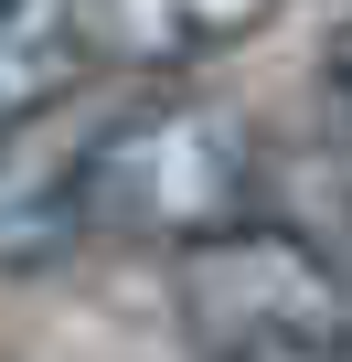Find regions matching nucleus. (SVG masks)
Returning a JSON list of instances; mask_svg holds the SVG:
<instances>
[{
	"label": "nucleus",
	"instance_id": "4",
	"mask_svg": "<svg viewBox=\"0 0 352 362\" xmlns=\"http://www.w3.org/2000/svg\"><path fill=\"white\" fill-rule=\"evenodd\" d=\"M267 22H278V0H75V33H86L96 86H107V75L214 64V54H235L246 33H267Z\"/></svg>",
	"mask_w": 352,
	"mask_h": 362
},
{
	"label": "nucleus",
	"instance_id": "8",
	"mask_svg": "<svg viewBox=\"0 0 352 362\" xmlns=\"http://www.w3.org/2000/svg\"><path fill=\"white\" fill-rule=\"evenodd\" d=\"M225 362H331L320 341H278V351H225Z\"/></svg>",
	"mask_w": 352,
	"mask_h": 362
},
{
	"label": "nucleus",
	"instance_id": "9",
	"mask_svg": "<svg viewBox=\"0 0 352 362\" xmlns=\"http://www.w3.org/2000/svg\"><path fill=\"white\" fill-rule=\"evenodd\" d=\"M331 362H352V330H341V341H331Z\"/></svg>",
	"mask_w": 352,
	"mask_h": 362
},
{
	"label": "nucleus",
	"instance_id": "5",
	"mask_svg": "<svg viewBox=\"0 0 352 362\" xmlns=\"http://www.w3.org/2000/svg\"><path fill=\"white\" fill-rule=\"evenodd\" d=\"M86 86H96V64L75 33V0H0V128H22Z\"/></svg>",
	"mask_w": 352,
	"mask_h": 362
},
{
	"label": "nucleus",
	"instance_id": "3",
	"mask_svg": "<svg viewBox=\"0 0 352 362\" xmlns=\"http://www.w3.org/2000/svg\"><path fill=\"white\" fill-rule=\"evenodd\" d=\"M118 96L86 86L22 128H0V277L22 267H54L64 245H86V170H96V139H107Z\"/></svg>",
	"mask_w": 352,
	"mask_h": 362
},
{
	"label": "nucleus",
	"instance_id": "1",
	"mask_svg": "<svg viewBox=\"0 0 352 362\" xmlns=\"http://www.w3.org/2000/svg\"><path fill=\"white\" fill-rule=\"evenodd\" d=\"M256 224V139L203 96H118L96 170H86V235L118 245H225Z\"/></svg>",
	"mask_w": 352,
	"mask_h": 362
},
{
	"label": "nucleus",
	"instance_id": "7",
	"mask_svg": "<svg viewBox=\"0 0 352 362\" xmlns=\"http://www.w3.org/2000/svg\"><path fill=\"white\" fill-rule=\"evenodd\" d=\"M310 245L331 256V277H341V298H352V203H341V224H331V235H310Z\"/></svg>",
	"mask_w": 352,
	"mask_h": 362
},
{
	"label": "nucleus",
	"instance_id": "2",
	"mask_svg": "<svg viewBox=\"0 0 352 362\" xmlns=\"http://www.w3.org/2000/svg\"><path fill=\"white\" fill-rule=\"evenodd\" d=\"M171 288H182V320L203 341V362L225 351H278V341H341L352 330V298L331 277V256L299 235V224H246L225 245H193V256H171Z\"/></svg>",
	"mask_w": 352,
	"mask_h": 362
},
{
	"label": "nucleus",
	"instance_id": "6",
	"mask_svg": "<svg viewBox=\"0 0 352 362\" xmlns=\"http://www.w3.org/2000/svg\"><path fill=\"white\" fill-rule=\"evenodd\" d=\"M320 96H331V117H341V139H352V22L331 33V64H320Z\"/></svg>",
	"mask_w": 352,
	"mask_h": 362
}]
</instances>
